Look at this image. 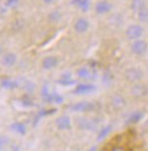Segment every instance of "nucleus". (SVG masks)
<instances>
[{
	"label": "nucleus",
	"instance_id": "obj_1",
	"mask_svg": "<svg viewBox=\"0 0 148 151\" xmlns=\"http://www.w3.org/2000/svg\"><path fill=\"white\" fill-rule=\"evenodd\" d=\"M127 37L130 40H139L144 34V29L141 27L140 25H137V24H133L130 25L126 32Z\"/></svg>",
	"mask_w": 148,
	"mask_h": 151
},
{
	"label": "nucleus",
	"instance_id": "obj_2",
	"mask_svg": "<svg viewBox=\"0 0 148 151\" xmlns=\"http://www.w3.org/2000/svg\"><path fill=\"white\" fill-rule=\"evenodd\" d=\"M131 50L133 53L136 55H142V53L146 52L147 50V45L145 41H141V40H136L133 42V45H131Z\"/></svg>",
	"mask_w": 148,
	"mask_h": 151
},
{
	"label": "nucleus",
	"instance_id": "obj_3",
	"mask_svg": "<svg viewBox=\"0 0 148 151\" xmlns=\"http://www.w3.org/2000/svg\"><path fill=\"white\" fill-rule=\"evenodd\" d=\"M111 8H112V5L107 1V0H102V1H98V2L96 4L95 10H96L97 14L103 15V14L109 13V12L111 10Z\"/></svg>",
	"mask_w": 148,
	"mask_h": 151
},
{
	"label": "nucleus",
	"instance_id": "obj_4",
	"mask_svg": "<svg viewBox=\"0 0 148 151\" xmlns=\"http://www.w3.org/2000/svg\"><path fill=\"white\" fill-rule=\"evenodd\" d=\"M88 26H89L88 22L85 18H79V19H77L76 23H75V30L77 31V32H79V33L86 32V31L88 30Z\"/></svg>",
	"mask_w": 148,
	"mask_h": 151
},
{
	"label": "nucleus",
	"instance_id": "obj_5",
	"mask_svg": "<svg viewBox=\"0 0 148 151\" xmlns=\"http://www.w3.org/2000/svg\"><path fill=\"white\" fill-rule=\"evenodd\" d=\"M93 108V105L89 104V102H86V101H83V102H78L73 106V109L76 110V111H85V110H90Z\"/></svg>",
	"mask_w": 148,
	"mask_h": 151
},
{
	"label": "nucleus",
	"instance_id": "obj_6",
	"mask_svg": "<svg viewBox=\"0 0 148 151\" xmlns=\"http://www.w3.org/2000/svg\"><path fill=\"white\" fill-rule=\"evenodd\" d=\"M77 74H78V76H79L80 78H85V80L94 78V76H95L94 75V73H92L88 68H86V67L79 68L78 72H77Z\"/></svg>",
	"mask_w": 148,
	"mask_h": 151
},
{
	"label": "nucleus",
	"instance_id": "obj_7",
	"mask_svg": "<svg viewBox=\"0 0 148 151\" xmlns=\"http://www.w3.org/2000/svg\"><path fill=\"white\" fill-rule=\"evenodd\" d=\"M16 63V56L14 53H6L4 57H2V64L5 65V66H8V67H10V66H13L14 64Z\"/></svg>",
	"mask_w": 148,
	"mask_h": 151
},
{
	"label": "nucleus",
	"instance_id": "obj_8",
	"mask_svg": "<svg viewBox=\"0 0 148 151\" xmlns=\"http://www.w3.org/2000/svg\"><path fill=\"white\" fill-rule=\"evenodd\" d=\"M94 89H95V86L92 85V84H80V85H78L76 88L75 92L76 93H87V92L93 91Z\"/></svg>",
	"mask_w": 148,
	"mask_h": 151
},
{
	"label": "nucleus",
	"instance_id": "obj_9",
	"mask_svg": "<svg viewBox=\"0 0 148 151\" xmlns=\"http://www.w3.org/2000/svg\"><path fill=\"white\" fill-rule=\"evenodd\" d=\"M58 64V60H57V58L56 57H46L44 60H43V67L45 69H50V68L54 67L56 65Z\"/></svg>",
	"mask_w": 148,
	"mask_h": 151
},
{
	"label": "nucleus",
	"instance_id": "obj_10",
	"mask_svg": "<svg viewBox=\"0 0 148 151\" xmlns=\"http://www.w3.org/2000/svg\"><path fill=\"white\" fill-rule=\"evenodd\" d=\"M127 77L130 81H137L141 77V73L138 69H130L127 72Z\"/></svg>",
	"mask_w": 148,
	"mask_h": 151
},
{
	"label": "nucleus",
	"instance_id": "obj_11",
	"mask_svg": "<svg viewBox=\"0 0 148 151\" xmlns=\"http://www.w3.org/2000/svg\"><path fill=\"white\" fill-rule=\"evenodd\" d=\"M138 18L141 23H148V8L145 6L144 8H141L140 10H138Z\"/></svg>",
	"mask_w": 148,
	"mask_h": 151
},
{
	"label": "nucleus",
	"instance_id": "obj_12",
	"mask_svg": "<svg viewBox=\"0 0 148 151\" xmlns=\"http://www.w3.org/2000/svg\"><path fill=\"white\" fill-rule=\"evenodd\" d=\"M57 124H58V126H59L60 129H69V126H70V121H69L68 117L63 116V117H60L59 119L57 121Z\"/></svg>",
	"mask_w": 148,
	"mask_h": 151
},
{
	"label": "nucleus",
	"instance_id": "obj_13",
	"mask_svg": "<svg viewBox=\"0 0 148 151\" xmlns=\"http://www.w3.org/2000/svg\"><path fill=\"white\" fill-rule=\"evenodd\" d=\"M73 4H76L79 8H82L83 12L88 10L89 8V0H74Z\"/></svg>",
	"mask_w": 148,
	"mask_h": 151
},
{
	"label": "nucleus",
	"instance_id": "obj_14",
	"mask_svg": "<svg viewBox=\"0 0 148 151\" xmlns=\"http://www.w3.org/2000/svg\"><path fill=\"white\" fill-rule=\"evenodd\" d=\"M144 7H145V1H144V0H133L132 4H131L132 10H136V12L140 10L141 8H144Z\"/></svg>",
	"mask_w": 148,
	"mask_h": 151
},
{
	"label": "nucleus",
	"instance_id": "obj_15",
	"mask_svg": "<svg viewBox=\"0 0 148 151\" xmlns=\"http://www.w3.org/2000/svg\"><path fill=\"white\" fill-rule=\"evenodd\" d=\"M1 85L5 89H14V88L17 86V83H16L15 81H11V80H4L1 82Z\"/></svg>",
	"mask_w": 148,
	"mask_h": 151
},
{
	"label": "nucleus",
	"instance_id": "obj_16",
	"mask_svg": "<svg viewBox=\"0 0 148 151\" xmlns=\"http://www.w3.org/2000/svg\"><path fill=\"white\" fill-rule=\"evenodd\" d=\"M11 129H14V131L21 133V134H24V133H25V127H24V125L19 124V123L13 124V125H11Z\"/></svg>",
	"mask_w": 148,
	"mask_h": 151
},
{
	"label": "nucleus",
	"instance_id": "obj_17",
	"mask_svg": "<svg viewBox=\"0 0 148 151\" xmlns=\"http://www.w3.org/2000/svg\"><path fill=\"white\" fill-rule=\"evenodd\" d=\"M60 13L59 12H52L51 14L49 15V19L51 21V22H57V21H59L60 18Z\"/></svg>",
	"mask_w": 148,
	"mask_h": 151
},
{
	"label": "nucleus",
	"instance_id": "obj_18",
	"mask_svg": "<svg viewBox=\"0 0 148 151\" xmlns=\"http://www.w3.org/2000/svg\"><path fill=\"white\" fill-rule=\"evenodd\" d=\"M18 4V0H6V6L10 8H14Z\"/></svg>",
	"mask_w": 148,
	"mask_h": 151
},
{
	"label": "nucleus",
	"instance_id": "obj_19",
	"mask_svg": "<svg viewBox=\"0 0 148 151\" xmlns=\"http://www.w3.org/2000/svg\"><path fill=\"white\" fill-rule=\"evenodd\" d=\"M109 151H127L123 147H113Z\"/></svg>",
	"mask_w": 148,
	"mask_h": 151
},
{
	"label": "nucleus",
	"instance_id": "obj_20",
	"mask_svg": "<svg viewBox=\"0 0 148 151\" xmlns=\"http://www.w3.org/2000/svg\"><path fill=\"white\" fill-rule=\"evenodd\" d=\"M59 83L65 84V85H69V84H73L74 82H73V81H60Z\"/></svg>",
	"mask_w": 148,
	"mask_h": 151
},
{
	"label": "nucleus",
	"instance_id": "obj_21",
	"mask_svg": "<svg viewBox=\"0 0 148 151\" xmlns=\"http://www.w3.org/2000/svg\"><path fill=\"white\" fill-rule=\"evenodd\" d=\"M45 4H51V2H53L54 0H43Z\"/></svg>",
	"mask_w": 148,
	"mask_h": 151
},
{
	"label": "nucleus",
	"instance_id": "obj_22",
	"mask_svg": "<svg viewBox=\"0 0 148 151\" xmlns=\"http://www.w3.org/2000/svg\"><path fill=\"white\" fill-rule=\"evenodd\" d=\"M4 142H5V140H4V139H1V137H0V145H1V144L4 143Z\"/></svg>",
	"mask_w": 148,
	"mask_h": 151
},
{
	"label": "nucleus",
	"instance_id": "obj_23",
	"mask_svg": "<svg viewBox=\"0 0 148 151\" xmlns=\"http://www.w3.org/2000/svg\"><path fill=\"white\" fill-rule=\"evenodd\" d=\"M0 150H1V145H0Z\"/></svg>",
	"mask_w": 148,
	"mask_h": 151
},
{
	"label": "nucleus",
	"instance_id": "obj_24",
	"mask_svg": "<svg viewBox=\"0 0 148 151\" xmlns=\"http://www.w3.org/2000/svg\"><path fill=\"white\" fill-rule=\"evenodd\" d=\"M0 51H1V48H0Z\"/></svg>",
	"mask_w": 148,
	"mask_h": 151
}]
</instances>
